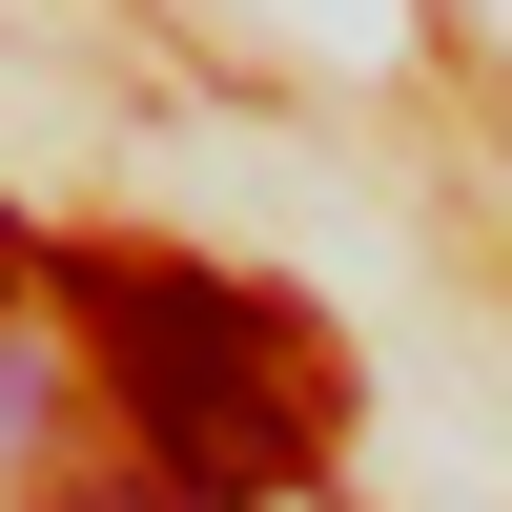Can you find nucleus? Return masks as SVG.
Wrapping results in <instances>:
<instances>
[{
  "mask_svg": "<svg viewBox=\"0 0 512 512\" xmlns=\"http://www.w3.org/2000/svg\"><path fill=\"white\" fill-rule=\"evenodd\" d=\"M62 308H82V349H103V390H123V431H144L164 492H205V512L308 492V369H287V328L246 287L164 267V246H82Z\"/></svg>",
  "mask_w": 512,
  "mask_h": 512,
  "instance_id": "nucleus-1",
  "label": "nucleus"
},
{
  "mask_svg": "<svg viewBox=\"0 0 512 512\" xmlns=\"http://www.w3.org/2000/svg\"><path fill=\"white\" fill-rule=\"evenodd\" d=\"M41 512H205V492H164L144 451H123V472H62V492H41Z\"/></svg>",
  "mask_w": 512,
  "mask_h": 512,
  "instance_id": "nucleus-2",
  "label": "nucleus"
},
{
  "mask_svg": "<svg viewBox=\"0 0 512 512\" xmlns=\"http://www.w3.org/2000/svg\"><path fill=\"white\" fill-rule=\"evenodd\" d=\"M21 410H41V369H21V349H0V431H21Z\"/></svg>",
  "mask_w": 512,
  "mask_h": 512,
  "instance_id": "nucleus-3",
  "label": "nucleus"
},
{
  "mask_svg": "<svg viewBox=\"0 0 512 512\" xmlns=\"http://www.w3.org/2000/svg\"><path fill=\"white\" fill-rule=\"evenodd\" d=\"M0 287H21V226H0Z\"/></svg>",
  "mask_w": 512,
  "mask_h": 512,
  "instance_id": "nucleus-4",
  "label": "nucleus"
}]
</instances>
